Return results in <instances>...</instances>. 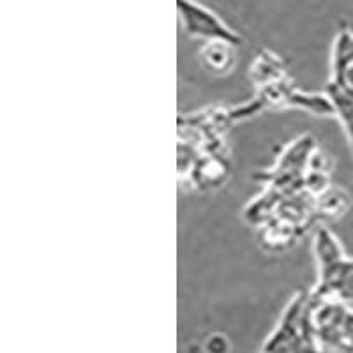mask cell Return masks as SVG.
<instances>
[{
	"mask_svg": "<svg viewBox=\"0 0 353 353\" xmlns=\"http://www.w3.org/2000/svg\"><path fill=\"white\" fill-rule=\"evenodd\" d=\"M176 9L184 32L193 39L207 41H230L233 44H241L242 39L219 14L200 4L196 0H176Z\"/></svg>",
	"mask_w": 353,
	"mask_h": 353,
	"instance_id": "3957f363",
	"label": "cell"
},
{
	"mask_svg": "<svg viewBox=\"0 0 353 353\" xmlns=\"http://www.w3.org/2000/svg\"><path fill=\"white\" fill-rule=\"evenodd\" d=\"M260 353H263V352H261V350H260Z\"/></svg>",
	"mask_w": 353,
	"mask_h": 353,
	"instance_id": "52a82bcc",
	"label": "cell"
},
{
	"mask_svg": "<svg viewBox=\"0 0 353 353\" xmlns=\"http://www.w3.org/2000/svg\"><path fill=\"white\" fill-rule=\"evenodd\" d=\"M201 65L216 77H226L237 62V44L230 41H207L198 52Z\"/></svg>",
	"mask_w": 353,
	"mask_h": 353,
	"instance_id": "5b68a950",
	"label": "cell"
},
{
	"mask_svg": "<svg viewBox=\"0 0 353 353\" xmlns=\"http://www.w3.org/2000/svg\"><path fill=\"white\" fill-rule=\"evenodd\" d=\"M329 85L353 94V32L348 25H341L334 39Z\"/></svg>",
	"mask_w": 353,
	"mask_h": 353,
	"instance_id": "277c9868",
	"label": "cell"
},
{
	"mask_svg": "<svg viewBox=\"0 0 353 353\" xmlns=\"http://www.w3.org/2000/svg\"><path fill=\"white\" fill-rule=\"evenodd\" d=\"M318 283L311 292L314 301H337L353 307V258L343 251L341 242L327 228L314 235Z\"/></svg>",
	"mask_w": 353,
	"mask_h": 353,
	"instance_id": "6da1fadb",
	"label": "cell"
},
{
	"mask_svg": "<svg viewBox=\"0 0 353 353\" xmlns=\"http://www.w3.org/2000/svg\"><path fill=\"white\" fill-rule=\"evenodd\" d=\"M313 301V334L320 353H353V307L337 301Z\"/></svg>",
	"mask_w": 353,
	"mask_h": 353,
	"instance_id": "7a4b0ae2",
	"label": "cell"
},
{
	"mask_svg": "<svg viewBox=\"0 0 353 353\" xmlns=\"http://www.w3.org/2000/svg\"><path fill=\"white\" fill-rule=\"evenodd\" d=\"M327 96L332 103L334 115L339 119V122L345 128V134L353 152V94L327 83Z\"/></svg>",
	"mask_w": 353,
	"mask_h": 353,
	"instance_id": "8992f818",
	"label": "cell"
}]
</instances>
